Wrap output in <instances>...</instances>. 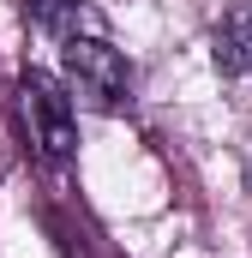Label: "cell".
Returning a JSON list of instances; mask_svg holds the SVG:
<instances>
[{"label":"cell","mask_w":252,"mask_h":258,"mask_svg":"<svg viewBox=\"0 0 252 258\" xmlns=\"http://www.w3.org/2000/svg\"><path fill=\"white\" fill-rule=\"evenodd\" d=\"M18 108H24V126H30V144L42 150V162H66L72 144H78L72 96H66L48 72H24L18 78Z\"/></svg>","instance_id":"7a4b0ae2"},{"label":"cell","mask_w":252,"mask_h":258,"mask_svg":"<svg viewBox=\"0 0 252 258\" xmlns=\"http://www.w3.org/2000/svg\"><path fill=\"white\" fill-rule=\"evenodd\" d=\"M24 18L42 30V36H78V18H84V0H24Z\"/></svg>","instance_id":"277c9868"},{"label":"cell","mask_w":252,"mask_h":258,"mask_svg":"<svg viewBox=\"0 0 252 258\" xmlns=\"http://www.w3.org/2000/svg\"><path fill=\"white\" fill-rule=\"evenodd\" d=\"M60 66H66V78H72V90L96 114H120L126 102H132V66H126V54L114 42H102V36H66Z\"/></svg>","instance_id":"6da1fadb"},{"label":"cell","mask_w":252,"mask_h":258,"mask_svg":"<svg viewBox=\"0 0 252 258\" xmlns=\"http://www.w3.org/2000/svg\"><path fill=\"white\" fill-rule=\"evenodd\" d=\"M210 60L222 78H246L252 72V0H228L210 24Z\"/></svg>","instance_id":"3957f363"}]
</instances>
